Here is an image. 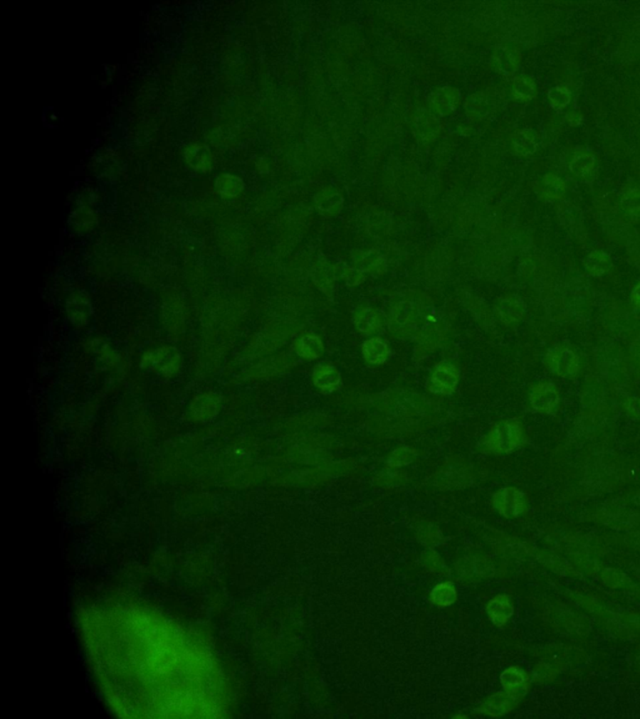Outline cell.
<instances>
[{
	"instance_id": "cell-37",
	"label": "cell",
	"mask_w": 640,
	"mask_h": 719,
	"mask_svg": "<svg viewBox=\"0 0 640 719\" xmlns=\"http://www.w3.org/2000/svg\"><path fill=\"white\" fill-rule=\"evenodd\" d=\"M342 279L348 286H359L365 281V274L354 266H345L342 270Z\"/></svg>"
},
{
	"instance_id": "cell-14",
	"label": "cell",
	"mask_w": 640,
	"mask_h": 719,
	"mask_svg": "<svg viewBox=\"0 0 640 719\" xmlns=\"http://www.w3.org/2000/svg\"><path fill=\"white\" fill-rule=\"evenodd\" d=\"M353 322L357 330L365 336L379 334L384 325L383 317L373 307H362L357 310L354 312Z\"/></svg>"
},
{
	"instance_id": "cell-7",
	"label": "cell",
	"mask_w": 640,
	"mask_h": 719,
	"mask_svg": "<svg viewBox=\"0 0 640 719\" xmlns=\"http://www.w3.org/2000/svg\"><path fill=\"white\" fill-rule=\"evenodd\" d=\"M529 401L534 411L549 415L555 411L560 403L558 388L550 383H539L532 388Z\"/></svg>"
},
{
	"instance_id": "cell-6",
	"label": "cell",
	"mask_w": 640,
	"mask_h": 719,
	"mask_svg": "<svg viewBox=\"0 0 640 719\" xmlns=\"http://www.w3.org/2000/svg\"><path fill=\"white\" fill-rule=\"evenodd\" d=\"M493 502H494V507L508 518L522 515L527 508L525 495L523 494L522 491L514 489V487H507V489L498 491L493 497Z\"/></svg>"
},
{
	"instance_id": "cell-26",
	"label": "cell",
	"mask_w": 640,
	"mask_h": 719,
	"mask_svg": "<svg viewBox=\"0 0 640 719\" xmlns=\"http://www.w3.org/2000/svg\"><path fill=\"white\" fill-rule=\"evenodd\" d=\"M216 189L226 198H236L244 190V183L239 176L231 174H221L216 180Z\"/></svg>"
},
{
	"instance_id": "cell-32",
	"label": "cell",
	"mask_w": 640,
	"mask_h": 719,
	"mask_svg": "<svg viewBox=\"0 0 640 719\" xmlns=\"http://www.w3.org/2000/svg\"><path fill=\"white\" fill-rule=\"evenodd\" d=\"M454 479H458V482L461 485H466V479H468L466 469L464 467L459 469L458 466H456V467H451V469H444L439 474L438 481L443 482L444 487H456V482Z\"/></svg>"
},
{
	"instance_id": "cell-12",
	"label": "cell",
	"mask_w": 640,
	"mask_h": 719,
	"mask_svg": "<svg viewBox=\"0 0 640 719\" xmlns=\"http://www.w3.org/2000/svg\"><path fill=\"white\" fill-rule=\"evenodd\" d=\"M313 385L324 393H333L338 390L342 383V376L338 368L330 363L317 365L312 373Z\"/></svg>"
},
{
	"instance_id": "cell-35",
	"label": "cell",
	"mask_w": 640,
	"mask_h": 719,
	"mask_svg": "<svg viewBox=\"0 0 640 719\" xmlns=\"http://www.w3.org/2000/svg\"><path fill=\"white\" fill-rule=\"evenodd\" d=\"M543 189L552 198H560L565 193V184L563 180L549 174L543 179Z\"/></svg>"
},
{
	"instance_id": "cell-1",
	"label": "cell",
	"mask_w": 640,
	"mask_h": 719,
	"mask_svg": "<svg viewBox=\"0 0 640 719\" xmlns=\"http://www.w3.org/2000/svg\"><path fill=\"white\" fill-rule=\"evenodd\" d=\"M524 441V426L518 418H508L493 425L484 444L494 454H510Z\"/></svg>"
},
{
	"instance_id": "cell-9",
	"label": "cell",
	"mask_w": 640,
	"mask_h": 719,
	"mask_svg": "<svg viewBox=\"0 0 640 719\" xmlns=\"http://www.w3.org/2000/svg\"><path fill=\"white\" fill-rule=\"evenodd\" d=\"M525 304L517 295L503 296L495 307V315L503 325L513 326L522 321L525 315Z\"/></svg>"
},
{
	"instance_id": "cell-8",
	"label": "cell",
	"mask_w": 640,
	"mask_h": 719,
	"mask_svg": "<svg viewBox=\"0 0 640 719\" xmlns=\"http://www.w3.org/2000/svg\"><path fill=\"white\" fill-rule=\"evenodd\" d=\"M411 127L415 137L425 142L436 140L441 132V124L439 119L436 117V114L425 109H418L414 112Z\"/></svg>"
},
{
	"instance_id": "cell-4",
	"label": "cell",
	"mask_w": 640,
	"mask_h": 719,
	"mask_svg": "<svg viewBox=\"0 0 640 719\" xmlns=\"http://www.w3.org/2000/svg\"><path fill=\"white\" fill-rule=\"evenodd\" d=\"M461 380V370L456 363L441 361L431 371L426 388L434 395H451L456 391Z\"/></svg>"
},
{
	"instance_id": "cell-25",
	"label": "cell",
	"mask_w": 640,
	"mask_h": 719,
	"mask_svg": "<svg viewBox=\"0 0 640 719\" xmlns=\"http://www.w3.org/2000/svg\"><path fill=\"white\" fill-rule=\"evenodd\" d=\"M512 145L513 149H514V151H515L518 155H522V156L532 155L533 153H535L537 147H538L537 135H535V133H534L533 130L524 129V130L518 132V133L513 137Z\"/></svg>"
},
{
	"instance_id": "cell-23",
	"label": "cell",
	"mask_w": 640,
	"mask_h": 719,
	"mask_svg": "<svg viewBox=\"0 0 640 719\" xmlns=\"http://www.w3.org/2000/svg\"><path fill=\"white\" fill-rule=\"evenodd\" d=\"M519 699L520 698L517 696H513L508 692L498 693L488 699L483 705L482 710L489 715H503V714L513 710V708H515Z\"/></svg>"
},
{
	"instance_id": "cell-33",
	"label": "cell",
	"mask_w": 640,
	"mask_h": 719,
	"mask_svg": "<svg viewBox=\"0 0 640 719\" xmlns=\"http://www.w3.org/2000/svg\"><path fill=\"white\" fill-rule=\"evenodd\" d=\"M593 166H594L593 156L589 154H580L570 163V171L578 176H584L593 170Z\"/></svg>"
},
{
	"instance_id": "cell-36",
	"label": "cell",
	"mask_w": 640,
	"mask_h": 719,
	"mask_svg": "<svg viewBox=\"0 0 640 719\" xmlns=\"http://www.w3.org/2000/svg\"><path fill=\"white\" fill-rule=\"evenodd\" d=\"M548 97L552 107H555V109H560V107H565L570 102V97L572 95H570V92H569L567 87H555L549 92Z\"/></svg>"
},
{
	"instance_id": "cell-5",
	"label": "cell",
	"mask_w": 640,
	"mask_h": 719,
	"mask_svg": "<svg viewBox=\"0 0 640 719\" xmlns=\"http://www.w3.org/2000/svg\"><path fill=\"white\" fill-rule=\"evenodd\" d=\"M544 365L550 373L559 378H572L578 373L580 361L577 353L569 347L557 346L547 352Z\"/></svg>"
},
{
	"instance_id": "cell-29",
	"label": "cell",
	"mask_w": 640,
	"mask_h": 719,
	"mask_svg": "<svg viewBox=\"0 0 640 719\" xmlns=\"http://www.w3.org/2000/svg\"><path fill=\"white\" fill-rule=\"evenodd\" d=\"M416 341L423 348L433 351L439 346V342L441 341V330H438L436 326L423 327L416 334Z\"/></svg>"
},
{
	"instance_id": "cell-27",
	"label": "cell",
	"mask_w": 640,
	"mask_h": 719,
	"mask_svg": "<svg viewBox=\"0 0 640 719\" xmlns=\"http://www.w3.org/2000/svg\"><path fill=\"white\" fill-rule=\"evenodd\" d=\"M466 115L473 120H481L489 112V102L484 92H476L466 99L464 104Z\"/></svg>"
},
{
	"instance_id": "cell-10",
	"label": "cell",
	"mask_w": 640,
	"mask_h": 719,
	"mask_svg": "<svg viewBox=\"0 0 640 719\" xmlns=\"http://www.w3.org/2000/svg\"><path fill=\"white\" fill-rule=\"evenodd\" d=\"M353 266L358 270L379 277L387 272V261L375 250H354L350 254Z\"/></svg>"
},
{
	"instance_id": "cell-20",
	"label": "cell",
	"mask_w": 640,
	"mask_h": 719,
	"mask_svg": "<svg viewBox=\"0 0 640 719\" xmlns=\"http://www.w3.org/2000/svg\"><path fill=\"white\" fill-rule=\"evenodd\" d=\"M500 681H502L503 688L505 689V692L513 694V696H517L519 698L527 693L528 688H529V678H528L527 673L518 667L508 669L502 674Z\"/></svg>"
},
{
	"instance_id": "cell-34",
	"label": "cell",
	"mask_w": 640,
	"mask_h": 719,
	"mask_svg": "<svg viewBox=\"0 0 640 719\" xmlns=\"http://www.w3.org/2000/svg\"><path fill=\"white\" fill-rule=\"evenodd\" d=\"M414 459V449H409V447H402V449H395L389 454L387 464H389L390 467H402V466H406L410 462H413Z\"/></svg>"
},
{
	"instance_id": "cell-28",
	"label": "cell",
	"mask_w": 640,
	"mask_h": 719,
	"mask_svg": "<svg viewBox=\"0 0 640 719\" xmlns=\"http://www.w3.org/2000/svg\"><path fill=\"white\" fill-rule=\"evenodd\" d=\"M513 95L517 97L518 100L522 102H529L537 94V87L530 78L519 77L514 79L513 82Z\"/></svg>"
},
{
	"instance_id": "cell-18",
	"label": "cell",
	"mask_w": 640,
	"mask_h": 719,
	"mask_svg": "<svg viewBox=\"0 0 640 719\" xmlns=\"http://www.w3.org/2000/svg\"><path fill=\"white\" fill-rule=\"evenodd\" d=\"M314 285L325 295L330 296L335 290V270L327 260L318 261L312 271Z\"/></svg>"
},
{
	"instance_id": "cell-13",
	"label": "cell",
	"mask_w": 640,
	"mask_h": 719,
	"mask_svg": "<svg viewBox=\"0 0 640 719\" xmlns=\"http://www.w3.org/2000/svg\"><path fill=\"white\" fill-rule=\"evenodd\" d=\"M491 62L497 72L512 74L517 70L522 62V54L513 46H499L493 51Z\"/></svg>"
},
{
	"instance_id": "cell-21",
	"label": "cell",
	"mask_w": 640,
	"mask_h": 719,
	"mask_svg": "<svg viewBox=\"0 0 640 719\" xmlns=\"http://www.w3.org/2000/svg\"><path fill=\"white\" fill-rule=\"evenodd\" d=\"M67 309L69 321H72L73 325L82 329L89 322L92 315V307L85 297H83L82 295L73 296L68 302Z\"/></svg>"
},
{
	"instance_id": "cell-2",
	"label": "cell",
	"mask_w": 640,
	"mask_h": 719,
	"mask_svg": "<svg viewBox=\"0 0 640 719\" xmlns=\"http://www.w3.org/2000/svg\"><path fill=\"white\" fill-rule=\"evenodd\" d=\"M183 357L175 347L169 345L154 347L144 352L140 366L149 373L163 378H173L179 373Z\"/></svg>"
},
{
	"instance_id": "cell-24",
	"label": "cell",
	"mask_w": 640,
	"mask_h": 719,
	"mask_svg": "<svg viewBox=\"0 0 640 719\" xmlns=\"http://www.w3.org/2000/svg\"><path fill=\"white\" fill-rule=\"evenodd\" d=\"M487 609L489 617L497 626L505 624L514 612L512 601L508 596L495 597L489 602Z\"/></svg>"
},
{
	"instance_id": "cell-17",
	"label": "cell",
	"mask_w": 640,
	"mask_h": 719,
	"mask_svg": "<svg viewBox=\"0 0 640 719\" xmlns=\"http://www.w3.org/2000/svg\"><path fill=\"white\" fill-rule=\"evenodd\" d=\"M314 205L319 214L325 218H333L342 213L344 199L342 195L334 190H323L314 196Z\"/></svg>"
},
{
	"instance_id": "cell-38",
	"label": "cell",
	"mask_w": 640,
	"mask_h": 719,
	"mask_svg": "<svg viewBox=\"0 0 640 719\" xmlns=\"http://www.w3.org/2000/svg\"><path fill=\"white\" fill-rule=\"evenodd\" d=\"M631 302L634 304V307L640 309V284L636 285L633 292H631Z\"/></svg>"
},
{
	"instance_id": "cell-31",
	"label": "cell",
	"mask_w": 640,
	"mask_h": 719,
	"mask_svg": "<svg viewBox=\"0 0 640 719\" xmlns=\"http://www.w3.org/2000/svg\"><path fill=\"white\" fill-rule=\"evenodd\" d=\"M609 257L602 251L592 252L587 260V270L593 276L603 275L609 269Z\"/></svg>"
},
{
	"instance_id": "cell-3",
	"label": "cell",
	"mask_w": 640,
	"mask_h": 719,
	"mask_svg": "<svg viewBox=\"0 0 640 719\" xmlns=\"http://www.w3.org/2000/svg\"><path fill=\"white\" fill-rule=\"evenodd\" d=\"M419 307L411 302H402L397 304L390 311L389 330L394 336L404 339L419 332Z\"/></svg>"
},
{
	"instance_id": "cell-15",
	"label": "cell",
	"mask_w": 640,
	"mask_h": 719,
	"mask_svg": "<svg viewBox=\"0 0 640 719\" xmlns=\"http://www.w3.org/2000/svg\"><path fill=\"white\" fill-rule=\"evenodd\" d=\"M362 355L367 363L370 365H383L388 361L390 356V347L388 342L380 337H370L362 343Z\"/></svg>"
},
{
	"instance_id": "cell-11",
	"label": "cell",
	"mask_w": 640,
	"mask_h": 719,
	"mask_svg": "<svg viewBox=\"0 0 640 719\" xmlns=\"http://www.w3.org/2000/svg\"><path fill=\"white\" fill-rule=\"evenodd\" d=\"M461 102V92L451 87H441L431 92L429 104L431 109L441 115H449L456 112Z\"/></svg>"
},
{
	"instance_id": "cell-22",
	"label": "cell",
	"mask_w": 640,
	"mask_h": 719,
	"mask_svg": "<svg viewBox=\"0 0 640 719\" xmlns=\"http://www.w3.org/2000/svg\"><path fill=\"white\" fill-rule=\"evenodd\" d=\"M185 160L196 171H208L213 166V154L201 144H193L185 150Z\"/></svg>"
},
{
	"instance_id": "cell-30",
	"label": "cell",
	"mask_w": 640,
	"mask_h": 719,
	"mask_svg": "<svg viewBox=\"0 0 640 719\" xmlns=\"http://www.w3.org/2000/svg\"><path fill=\"white\" fill-rule=\"evenodd\" d=\"M431 600L438 606H449L456 602V588L451 583H441L431 592Z\"/></svg>"
},
{
	"instance_id": "cell-16",
	"label": "cell",
	"mask_w": 640,
	"mask_h": 719,
	"mask_svg": "<svg viewBox=\"0 0 640 719\" xmlns=\"http://www.w3.org/2000/svg\"><path fill=\"white\" fill-rule=\"evenodd\" d=\"M294 351L298 356L308 361L318 360L323 356L325 352L323 340L314 334H307L297 339L294 342Z\"/></svg>"
},
{
	"instance_id": "cell-19",
	"label": "cell",
	"mask_w": 640,
	"mask_h": 719,
	"mask_svg": "<svg viewBox=\"0 0 640 719\" xmlns=\"http://www.w3.org/2000/svg\"><path fill=\"white\" fill-rule=\"evenodd\" d=\"M221 408V400L213 393H201L190 403V412L196 420H208L216 416Z\"/></svg>"
}]
</instances>
